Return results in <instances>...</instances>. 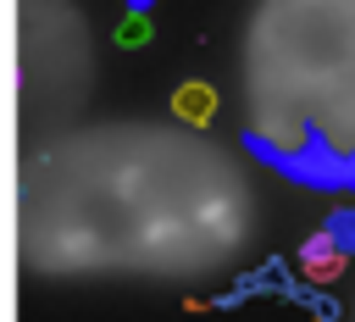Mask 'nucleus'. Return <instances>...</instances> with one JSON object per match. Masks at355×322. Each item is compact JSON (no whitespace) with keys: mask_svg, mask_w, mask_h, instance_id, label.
<instances>
[{"mask_svg":"<svg viewBox=\"0 0 355 322\" xmlns=\"http://www.w3.org/2000/svg\"><path fill=\"white\" fill-rule=\"evenodd\" d=\"M244 105L261 161L311 189H355V0H261Z\"/></svg>","mask_w":355,"mask_h":322,"instance_id":"1","label":"nucleus"},{"mask_svg":"<svg viewBox=\"0 0 355 322\" xmlns=\"http://www.w3.org/2000/svg\"><path fill=\"white\" fill-rule=\"evenodd\" d=\"M172 117H178V122H189V128H205V122L216 117V89H211V83H200V78L178 83V89H172Z\"/></svg>","mask_w":355,"mask_h":322,"instance_id":"2","label":"nucleus"},{"mask_svg":"<svg viewBox=\"0 0 355 322\" xmlns=\"http://www.w3.org/2000/svg\"><path fill=\"white\" fill-rule=\"evenodd\" d=\"M116 44H122V50H139V44H150V17H144V11H128V17L116 22Z\"/></svg>","mask_w":355,"mask_h":322,"instance_id":"3","label":"nucleus"},{"mask_svg":"<svg viewBox=\"0 0 355 322\" xmlns=\"http://www.w3.org/2000/svg\"><path fill=\"white\" fill-rule=\"evenodd\" d=\"M327 239H333V250H338V255H349V250H355V211H338V217H333V228H327Z\"/></svg>","mask_w":355,"mask_h":322,"instance_id":"4","label":"nucleus"},{"mask_svg":"<svg viewBox=\"0 0 355 322\" xmlns=\"http://www.w3.org/2000/svg\"><path fill=\"white\" fill-rule=\"evenodd\" d=\"M128 6H133V11H150V0H128Z\"/></svg>","mask_w":355,"mask_h":322,"instance_id":"5","label":"nucleus"}]
</instances>
